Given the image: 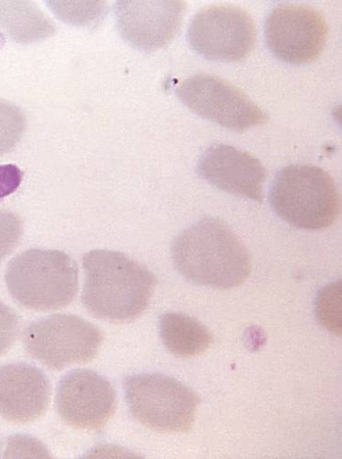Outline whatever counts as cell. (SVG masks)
Masks as SVG:
<instances>
[{
	"mask_svg": "<svg viewBox=\"0 0 342 459\" xmlns=\"http://www.w3.org/2000/svg\"><path fill=\"white\" fill-rule=\"evenodd\" d=\"M81 302L94 317L129 322L149 308L158 281L148 268L124 253L96 249L84 255Z\"/></svg>",
	"mask_w": 342,
	"mask_h": 459,
	"instance_id": "6da1fadb",
	"label": "cell"
},
{
	"mask_svg": "<svg viewBox=\"0 0 342 459\" xmlns=\"http://www.w3.org/2000/svg\"><path fill=\"white\" fill-rule=\"evenodd\" d=\"M171 254L176 270L188 281L215 289L238 287L252 270L246 246L227 225L210 217L182 231Z\"/></svg>",
	"mask_w": 342,
	"mask_h": 459,
	"instance_id": "7a4b0ae2",
	"label": "cell"
},
{
	"mask_svg": "<svg viewBox=\"0 0 342 459\" xmlns=\"http://www.w3.org/2000/svg\"><path fill=\"white\" fill-rule=\"evenodd\" d=\"M5 280L11 295L23 307L54 311L66 307L75 299L79 271L64 251L33 248L9 264Z\"/></svg>",
	"mask_w": 342,
	"mask_h": 459,
	"instance_id": "3957f363",
	"label": "cell"
},
{
	"mask_svg": "<svg viewBox=\"0 0 342 459\" xmlns=\"http://www.w3.org/2000/svg\"><path fill=\"white\" fill-rule=\"evenodd\" d=\"M269 204L289 225L306 230L331 226L340 212V196L333 178L310 165H290L273 179Z\"/></svg>",
	"mask_w": 342,
	"mask_h": 459,
	"instance_id": "277c9868",
	"label": "cell"
},
{
	"mask_svg": "<svg viewBox=\"0 0 342 459\" xmlns=\"http://www.w3.org/2000/svg\"><path fill=\"white\" fill-rule=\"evenodd\" d=\"M125 401L141 425L164 433H187L200 396L180 381L161 374L133 375L124 379Z\"/></svg>",
	"mask_w": 342,
	"mask_h": 459,
	"instance_id": "5b68a950",
	"label": "cell"
},
{
	"mask_svg": "<svg viewBox=\"0 0 342 459\" xmlns=\"http://www.w3.org/2000/svg\"><path fill=\"white\" fill-rule=\"evenodd\" d=\"M22 339L27 352L54 370L88 363L104 342L99 328L77 316L64 314L32 322Z\"/></svg>",
	"mask_w": 342,
	"mask_h": 459,
	"instance_id": "8992f818",
	"label": "cell"
},
{
	"mask_svg": "<svg viewBox=\"0 0 342 459\" xmlns=\"http://www.w3.org/2000/svg\"><path fill=\"white\" fill-rule=\"evenodd\" d=\"M176 94L193 113L234 132L247 131L269 119L246 93L213 74H200L184 80Z\"/></svg>",
	"mask_w": 342,
	"mask_h": 459,
	"instance_id": "52a82bcc",
	"label": "cell"
},
{
	"mask_svg": "<svg viewBox=\"0 0 342 459\" xmlns=\"http://www.w3.org/2000/svg\"><path fill=\"white\" fill-rule=\"evenodd\" d=\"M187 39L195 53L209 61L242 62L252 53L257 29L247 12L234 6L215 5L193 17Z\"/></svg>",
	"mask_w": 342,
	"mask_h": 459,
	"instance_id": "ba28073f",
	"label": "cell"
},
{
	"mask_svg": "<svg viewBox=\"0 0 342 459\" xmlns=\"http://www.w3.org/2000/svg\"><path fill=\"white\" fill-rule=\"evenodd\" d=\"M329 35L324 15L308 5L286 4L275 8L265 23L266 42L280 61L303 65L316 61Z\"/></svg>",
	"mask_w": 342,
	"mask_h": 459,
	"instance_id": "9c48e42d",
	"label": "cell"
},
{
	"mask_svg": "<svg viewBox=\"0 0 342 459\" xmlns=\"http://www.w3.org/2000/svg\"><path fill=\"white\" fill-rule=\"evenodd\" d=\"M117 396L113 385L104 377L87 369L65 375L59 383L57 411L69 426L99 430L115 414Z\"/></svg>",
	"mask_w": 342,
	"mask_h": 459,
	"instance_id": "30bf717a",
	"label": "cell"
},
{
	"mask_svg": "<svg viewBox=\"0 0 342 459\" xmlns=\"http://www.w3.org/2000/svg\"><path fill=\"white\" fill-rule=\"evenodd\" d=\"M186 5L183 2H133L115 4L118 30L132 47L155 52L167 46L179 31Z\"/></svg>",
	"mask_w": 342,
	"mask_h": 459,
	"instance_id": "8fae6325",
	"label": "cell"
},
{
	"mask_svg": "<svg viewBox=\"0 0 342 459\" xmlns=\"http://www.w3.org/2000/svg\"><path fill=\"white\" fill-rule=\"evenodd\" d=\"M197 173L222 191L263 201L267 170L248 152L224 143L213 144L201 157Z\"/></svg>",
	"mask_w": 342,
	"mask_h": 459,
	"instance_id": "7c38bea8",
	"label": "cell"
},
{
	"mask_svg": "<svg viewBox=\"0 0 342 459\" xmlns=\"http://www.w3.org/2000/svg\"><path fill=\"white\" fill-rule=\"evenodd\" d=\"M51 384L38 368L25 363L0 367V417L16 424L33 422L47 410Z\"/></svg>",
	"mask_w": 342,
	"mask_h": 459,
	"instance_id": "4fadbf2b",
	"label": "cell"
},
{
	"mask_svg": "<svg viewBox=\"0 0 342 459\" xmlns=\"http://www.w3.org/2000/svg\"><path fill=\"white\" fill-rule=\"evenodd\" d=\"M159 333L167 349L182 359L204 353L213 342L211 333L203 324L182 314L163 315L159 319Z\"/></svg>",
	"mask_w": 342,
	"mask_h": 459,
	"instance_id": "5bb4252c",
	"label": "cell"
},
{
	"mask_svg": "<svg viewBox=\"0 0 342 459\" xmlns=\"http://www.w3.org/2000/svg\"><path fill=\"white\" fill-rule=\"evenodd\" d=\"M0 30L13 41L34 43L56 34L55 24L29 2H0Z\"/></svg>",
	"mask_w": 342,
	"mask_h": 459,
	"instance_id": "9a60e30c",
	"label": "cell"
},
{
	"mask_svg": "<svg viewBox=\"0 0 342 459\" xmlns=\"http://www.w3.org/2000/svg\"><path fill=\"white\" fill-rule=\"evenodd\" d=\"M47 8L62 22L76 27L90 26L107 13L104 2H47Z\"/></svg>",
	"mask_w": 342,
	"mask_h": 459,
	"instance_id": "2e32d148",
	"label": "cell"
},
{
	"mask_svg": "<svg viewBox=\"0 0 342 459\" xmlns=\"http://www.w3.org/2000/svg\"><path fill=\"white\" fill-rule=\"evenodd\" d=\"M25 127L26 119L22 111L10 101L0 99V157L16 148Z\"/></svg>",
	"mask_w": 342,
	"mask_h": 459,
	"instance_id": "e0dca14e",
	"label": "cell"
},
{
	"mask_svg": "<svg viewBox=\"0 0 342 459\" xmlns=\"http://www.w3.org/2000/svg\"><path fill=\"white\" fill-rule=\"evenodd\" d=\"M341 281L324 287L316 299V316L320 324L331 333L341 335Z\"/></svg>",
	"mask_w": 342,
	"mask_h": 459,
	"instance_id": "ac0fdd59",
	"label": "cell"
},
{
	"mask_svg": "<svg viewBox=\"0 0 342 459\" xmlns=\"http://www.w3.org/2000/svg\"><path fill=\"white\" fill-rule=\"evenodd\" d=\"M23 234V223L13 212L0 211V263L17 247Z\"/></svg>",
	"mask_w": 342,
	"mask_h": 459,
	"instance_id": "d6986e66",
	"label": "cell"
},
{
	"mask_svg": "<svg viewBox=\"0 0 342 459\" xmlns=\"http://www.w3.org/2000/svg\"><path fill=\"white\" fill-rule=\"evenodd\" d=\"M20 333V320L15 312L0 301V355L7 352Z\"/></svg>",
	"mask_w": 342,
	"mask_h": 459,
	"instance_id": "ffe728a7",
	"label": "cell"
},
{
	"mask_svg": "<svg viewBox=\"0 0 342 459\" xmlns=\"http://www.w3.org/2000/svg\"><path fill=\"white\" fill-rule=\"evenodd\" d=\"M22 177L21 169L14 165L0 166V200L19 188Z\"/></svg>",
	"mask_w": 342,
	"mask_h": 459,
	"instance_id": "44dd1931",
	"label": "cell"
},
{
	"mask_svg": "<svg viewBox=\"0 0 342 459\" xmlns=\"http://www.w3.org/2000/svg\"><path fill=\"white\" fill-rule=\"evenodd\" d=\"M0 450H2V442H0Z\"/></svg>",
	"mask_w": 342,
	"mask_h": 459,
	"instance_id": "7402d4cb",
	"label": "cell"
}]
</instances>
